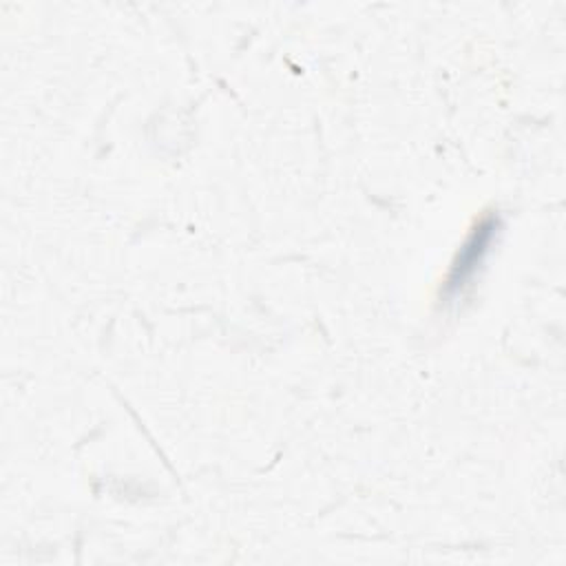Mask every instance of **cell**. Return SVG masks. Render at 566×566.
Instances as JSON below:
<instances>
[{
    "mask_svg": "<svg viewBox=\"0 0 566 566\" xmlns=\"http://www.w3.org/2000/svg\"><path fill=\"white\" fill-rule=\"evenodd\" d=\"M500 232V217L489 212L484 214L480 221H475V226L471 228V232L467 234L464 243L460 245V250L455 252L449 274L444 279V296L453 298L455 294H460L478 274V270L482 268L484 259L489 256L495 239Z\"/></svg>",
    "mask_w": 566,
    "mask_h": 566,
    "instance_id": "cell-1",
    "label": "cell"
}]
</instances>
